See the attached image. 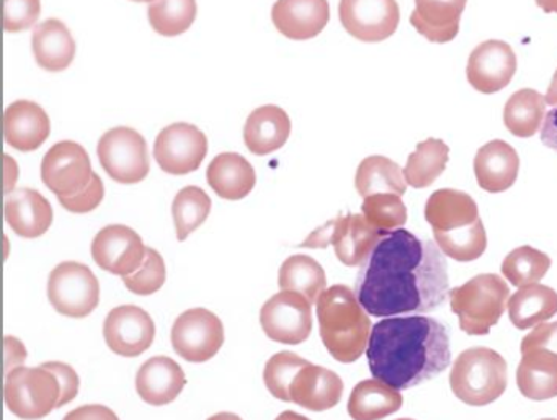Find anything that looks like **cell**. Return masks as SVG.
<instances>
[{"label":"cell","instance_id":"1","mask_svg":"<svg viewBox=\"0 0 557 420\" xmlns=\"http://www.w3.org/2000/svg\"><path fill=\"white\" fill-rule=\"evenodd\" d=\"M435 240L410 231L383 234L358 275V301L374 318L425 314L449 296L448 263Z\"/></svg>","mask_w":557,"mask_h":420},{"label":"cell","instance_id":"2","mask_svg":"<svg viewBox=\"0 0 557 420\" xmlns=\"http://www.w3.org/2000/svg\"><path fill=\"white\" fill-rule=\"evenodd\" d=\"M367 358L373 378L397 391L410 390L451 363L448 329L425 316L383 319L371 329Z\"/></svg>","mask_w":557,"mask_h":420},{"label":"cell","instance_id":"3","mask_svg":"<svg viewBox=\"0 0 557 420\" xmlns=\"http://www.w3.org/2000/svg\"><path fill=\"white\" fill-rule=\"evenodd\" d=\"M425 220L436 246L456 262L478 260L487 249V234L478 203L465 192L442 188L425 203Z\"/></svg>","mask_w":557,"mask_h":420},{"label":"cell","instance_id":"4","mask_svg":"<svg viewBox=\"0 0 557 420\" xmlns=\"http://www.w3.org/2000/svg\"><path fill=\"white\" fill-rule=\"evenodd\" d=\"M319 334L329 354L341 363H354L367 351L371 319L358 301L357 293L334 285L318 301Z\"/></svg>","mask_w":557,"mask_h":420},{"label":"cell","instance_id":"5","mask_svg":"<svg viewBox=\"0 0 557 420\" xmlns=\"http://www.w3.org/2000/svg\"><path fill=\"white\" fill-rule=\"evenodd\" d=\"M449 386L468 406H487L507 390V361L492 348H468L453 363Z\"/></svg>","mask_w":557,"mask_h":420},{"label":"cell","instance_id":"6","mask_svg":"<svg viewBox=\"0 0 557 420\" xmlns=\"http://www.w3.org/2000/svg\"><path fill=\"white\" fill-rule=\"evenodd\" d=\"M510 299V288L495 273H482L449 292V308L468 335H487L500 321Z\"/></svg>","mask_w":557,"mask_h":420},{"label":"cell","instance_id":"7","mask_svg":"<svg viewBox=\"0 0 557 420\" xmlns=\"http://www.w3.org/2000/svg\"><path fill=\"white\" fill-rule=\"evenodd\" d=\"M4 396L14 416L24 420L44 419L60 404L61 384L47 368L18 367L5 376Z\"/></svg>","mask_w":557,"mask_h":420},{"label":"cell","instance_id":"8","mask_svg":"<svg viewBox=\"0 0 557 420\" xmlns=\"http://www.w3.org/2000/svg\"><path fill=\"white\" fill-rule=\"evenodd\" d=\"M383 233L371 226L363 214H345L329 221L311 234L301 247L322 249L332 244L335 256L347 267H361L367 262Z\"/></svg>","mask_w":557,"mask_h":420},{"label":"cell","instance_id":"9","mask_svg":"<svg viewBox=\"0 0 557 420\" xmlns=\"http://www.w3.org/2000/svg\"><path fill=\"white\" fill-rule=\"evenodd\" d=\"M48 299L66 318H87L99 306V280L84 263H60L48 279Z\"/></svg>","mask_w":557,"mask_h":420},{"label":"cell","instance_id":"10","mask_svg":"<svg viewBox=\"0 0 557 420\" xmlns=\"http://www.w3.org/2000/svg\"><path fill=\"white\" fill-rule=\"evenodd\" d=\"M97 155L103 171L119 184H139L151 169L146 139L128 126L107 132L100 138Z\"/></svg>","mask_w":557,"mask_h":420},{"label":"cell","instance_id":"11","mask_svg":"<svg viewBox=\"0 0 557 420\" xmlns=\"http://www.w3.org/2000/svg\"><path fill=\"white\" fill-rule=\"evenodd\" d=\"M171 342L175 354L181 355L184 360L205 363L223 347V322L208 309H188L175 319Z\"/></svg>","mask_w":557,"mask_h":420},{"label":"cell","instance_id":"12","mask_svg":"<svg viewBox=\"0 0 557 420\" xmlns=\"http://www.w3.org/2000/svg\"><path fill=\"white\" fill-rule=\"evenodd\" d=\"M260 324L278 344H302L312 332V305L299 293L282 289L260 309Z\"/></svg>","mask_w":557,"mask_h":420},{"label":"cell","instance_id":"13","mask_svg":"<svg viewBox=\"0 0 557 420\" xmlns=\"http://www.w3.org/2000/svg\"><path fill=\"white\" fill-rule=\"evenodd\" d=\"M94 174L89 155L74 141L57 143L41 162V181L58 198L86 190Z\"/></svg>","mask_w":557,"mask_h":420},{"label":"cell","instance_id":"14","mask_svg":"<svg viewBox=\"0 0 557 420\" xmlns=\"http://www.w3.org/2000/svg\"><path fill=\"white\" fill-rule=\"evenodd\" d=\"M338 17L351 37L380 44L396 34L400 11L396 0H341Z\"/></svg>","mask_w":557,"mask_h":420},{"label":"cell","instance_id":"15","mask_svg":"<svg viewBox=\"0 0 557 420\" xmlns=\"http://www.w3.org/2000/svg\"><path fill=\"white\" fill-rule=\"evenodd\" d=\"M207 152V135L190 123L168 126L159 133L154 143L156 162L171 175H187L198 171Z\"/></svg>","mask_w":557,"mask_h":420},{"label":"cell","instance_id":"16","mask_svg":"<svg viewBox=\"0 0 557 420\" xmlns=\"http://www.w3.org/2000/svg\"><path fill=\"white\" fill-rule=\"evenodd\" d=\"M148 247L132 227L110 224L92 240V257L97 265L112 275H133L146 259Z\"/></svg>","mask_w":557,"mask_h":420},{"label":"cell","instance_id":"17","mask_svg":"<svg viewBox=\"0 0 557 420\" xmlns=\"http://www.w3.org/2000/svg\"><path fill=\"white\" fill-rule=\"evenodd\" d=\"M103 337L110 350L116 355L126 358L139 357L154 342V321L138 306H119L107 316Z\"/></svg>","mask_w":557,"mask_h":420},{"label":"cell","instance_id":"18","mask_svg":"<svg viewBox=\"0 0 557 420\" xmlns=\"http://www.w3.org/2000/svg\"><path fill=\"white\" fill-rule=\"evenodd\" d=\"M517 73V57L510 45L488 40L472 50L466 67L468 83L481 94L500 92Z\"/></svg>","mask_w":557,"mask_h":420},{"label":"cell","instance_id":"19","mask_svg":"<svg viewBox=\"0 0 557 420\" xmlns=\"http://www.w3.org/2000/svg\"><path fill=\"white\" fill-rule=\"evenodd\" d=\"M329 18L327 0H276L272 9L276 30L295 41L311 40L321 35Z\"/></svg>","mask_w":557,"mask_h":420},{"label":"cell","instance_id":"20","mask_svg":"<svg viewBox=\"0 0 557 420\" xmlns=\"http://www.w3.org/2000/svg\"><path fill=\"white\" fill-rule=\"evenodd\" d=\"M344 381L337 373L308 363L302 367L289 386V403L298 404L312 412H324L341 403Z\"/></svg>","mask_w":557,"mask_h":420},{"label":"cell","instance_id":"21","mask_svg":"<svg viewBox=\"0 0 557 420\" xmlns=\"http://www.w3.org/2000/svg\"><path fill=\"white\" fill-rule=\"evenodd\" d=\"M50 133V116L38 103L17 100L5 110V141L17 151H37L45 145Z\"/></svg>","mask_w":557,"mask_h":420},{"label":"cell","instance_id":"22","mask_svg":"<svg viewBox=\"0 0 557 420\" xmlns=\"http://www.w3.org/2000/svg\"><path fill=\"white\" fill-rule=\"evenodd\" d=\"M5 221L17 236L37 239L53 224V207L34 188L12 190L5 198Z\"/></svg>","mask_w":557,"mask_h":420},{"label":"cell","instance_id":"23","mask_svg":"<svg viewBox=\"0 0 557 420\" xmlns=\"http://www.w3.org/2000/svg\"><path fill=\"white\" fill-rule=\"evenodd\" d=\"M185 384L187 378L181 365L164 355L149 358L136 374V391L151 406L174 403L184 391Z\"/></svg>","mask_w":557,"mask_h":420},{"label":"cell","instance_id":"24","mask_svg":"<svg viewBox=\"0 0 557 420\" xmlns=\"http://www.w3.org/2000/svg\"><path fill=\"white\" fill-rule=\"evenodd\" d=\"M520 171V158L508 143L494 139L479 149L474 158V174L479 187L488 194H500L513 187Z\"/></svg>","mask_w":557,"mask_h":420},{"label":"cell","instance_id":"25","mask_svg":"<svg viewBox=\"0 0 557 420\" xmlns=\"http://www.w3.org/2000/svg\"><path fill=\"white\" fill-rule=\"evenodd\" d=\"M468 0H416L410 24L430 44H449L459 34Z\"/></svg>","mask_w":557,"mask_h":420},{"label":"cell","instance_id":"26","mask_svg":"<svg viewBox=\"0 0 557 420\" xmlns=\"http://www.w3.org/2000/svg\"><path fill=\"white\" fill-rule=\"evenodd\" d=\"M292 120L285 110L276 106L260 107L253 110L244 126V143L256 156H267L278 151L288 141Z\"/></svg>","mask_w":557,"mask_h":420},{"label":"cell","instance_id":"27","mask_svg":"<svg viewBox=\"0 0 557 420\" xmlns=\"http://www.w3.org/2000/svg\"><path fill=\"white\" fill-rule=\"evenodd\" d=\"M32 50L41 70L61 73L71 66L76 57V41L63 22L48 18L35 27Z\"/></svg>","mask_w":557,"mask_h":420},{"label":"cell","instance_id":"28","mask_svg":"<svg viewBox=\"0 0 557 420\" xmlns=\"http://www.w3.org/2000/svg\"><path fill=\"white\" fill-rule=\"evenodd\" d=\"M517 386L531 400H547L557 396V354L547 348H531L521 354L517 370Z\"/></svg>","mask_w":557,"mask_h":420},{"label":"cell","instance_id":"29","mask_svg":"<svg viewBox=\"0 0 557 420\" xmlns=\"http://www.w3.org/2000/svg\"><path fill=\"white\" fill-rule=\"evenodd\" d=\"M207 181L218 197L237 201L246 198L256 187V171L252 164L236 152H223L210 162Z\"/></svg>","mask_w":557,"mask_h":420},{"label":"cell","instance_id":"30","mask_svg":"<svg viewBox=\"0 0 557 420\" xmlns=\"http://www.w3.org/2000/svg\"><path fill=\"white\" fill-rule=\"evenodd\" d=\"M508 318L520 331L536 328L557 314V293L549 286H523L508 299Z\"/></svg>","mask_w":557,"mask_h":420},{"label":"cell","instance_id":"31","mask_svg":"<svg viewBox=\"0 0 557 420\" xmlns=\"http://www.w3.org/2000/svg\"><path fill=\"white\" fill-rule=\"evenodd\" d=\"M400 391L383 381H360L348 399V413L354 420H381L396 413L403 407Z\"/></svg>","mask_w":557,"mask_h":420},{"label":"cell","instance_id":"32","mask_svg":"<svg viewBox=\"0 0 557 420\" xmlns=\"http://www.w3.org/2000/svg\"><path fill=\"white\" fill-rule=\"evenodd\" d=\"M355 188L363 198L376 194H394L403 197L407 190L404 171L384 156H370L358 165Z\"/></svg>","mask_w":557,"mask_h":420},{"label":"cell","instance_id":"33","mask_svg":"<svg viewBox=\"0 0 557 420\" xmlns=\"http://www.w3.org/2000/svg\"><path fill=\"white\" fill-rule=\"evenodd\" d=\"M280 289H288L305 296L311 305L319 301L327 286V276L318 260L305 254H296L283 262L278 275Z\"/></svg>","mask_w":557,"mask_h":420},{"label":"cell","instance_id":"34","mask_svg":"<svg viewBox=\"0 0 557 420\" xmlns=\"http://www.w3.org/2000/svg\"><path fill=\"white\" fill-rule=\"evenodd\" d=\"M546 97L536 90H518L505 103V128L518 138H531L541 132L546 119Z\"/></svg>","mask_w":557,"mask_h":420},{"label":"cell","instance_id":"35","mask_svg":"<svg viewBox=\"0 0 557 420\" xmlns=\"http://www.w3.org/2000/svg\"><path fill=\"white\" fill-rule=\"evenodd\" d=\"M449 148L442 139L429 138L419 143L407 159L404 177L412 188H426L445 172Z\"/></svg>","mask_w":557,"mask_h":420},{"label":"cell","instance_id":"36","mask_svg":"<svg viewBox=\"0 0 557 420\" xmlns=\"http://www.w3.org/2000/svg\"><path fill=\"white\" fill-rule=\"evenodd\" d=\"M197 0H154L148 9L149 24L161 37H178L197 18Z\"/></svg>","mask_w":557,"mask_h":420},{"label":"cell","instance_id":"37","mask_svg":"<svg viewBox=\"0 0 557 420\" xmlns=\"http://www.w3.org/2000/svg\"><path fill=\"white\" fill-rule=\"evenodd\" d=\"M211 200L207 192L200 187L182 188L172 205V217H174L177 239L184 243L194 231L210 217Z\"/></svg>","mask_w":557,"mask_h":420},{"label":"cell","instance_id":"38","mask_svg":"<svg viewBox=\"0 0 557 420\" xmlns=\"http://www.w3.org/2000/svg\"><path fill=\"white\" fill-rule=\"evenodd\" d=\"M500 269L511 285L523 288L540 282L549 272L550 257L533 247L521 246L505 257Z\"/></svg>","mask_w":557,"mask_h":420},{"label":"cell","instance_id":"39","mask_svg":"<svg viewBox=\"0 0 557 420\" xmlns=\"http://www.w3.org/2000/svg\"><path fill=\"white\" fill-rule=\"evenodd\" d=\"M361 214L380 233L400 230L407 223V208L403 198L394 194H376L364 198Z\"/></svg>","mask_w":557,"mask_h":420},{"label":"cell","instance_id":"40","mask_svg":"<svg viewBox=\"0 0 557 420\" xmlns=\"http://www.w3.org/2000/svg\"><path fill=\"white\" fill-rule=\"evenodd\" d=\"M309 361L292 351H280L273 355L265 365L263 380H265L267 390L275 396L276 399L289 403V386L295 380L298 371L306 367Z\"/></svg>","mask_w":557,"mask_h":420},{"label":"cell","instance_id":"41","mask_svg":"<svg viewBox=\"0 0 557 420\" xmlns=\"http://www.w3.org/2000/svg\"><path fill=\"white\" fill-rule=\"evenodd\" d=\"M165 279H168V270H165L164 259L158 250L148 247L143 265L133 275L125 276L123 282L135 295L149 296L164 286Z\"/></svg>","mask_w":557,"mask_h":420},{"label":"cell","instance_id":"42","mask_svg":"<svg viewBox=\"0 0 557 420\" xmlns=\"http://www.w3.org/2000/svg\"><path fill=\"white\" fill-rule=\"evenodd\" d=\"M41 0H4V28L9 34L30 30L40 21Z\"/></svg>","mask_w":557,"mask_h":420},{"label":"cell","instance_id":"43","mask_svg":"<svg viewBox=\"0 0 557 420\" xmlns=\"http://www.w3.org/2000/svg\"><path fill=\"white\" fill-rule=\"evenodd\" d=\"M103 197H106V187H103L102 178L94 174L92 182L86 190L74 195V197H60L58 201H60L61 207L66 208L71 213L86 214L99 208Z\"/></svg>","mask_w":557,"mask_h":420},{"label":"cell","instance_id":"44","mask_svg":"<svg viewBox=\"0 0 557 420\" xmlns=\"http://www.w3.org/2000/svg\"><path fill=\"white\" fill-rule=\"evenodd\" d=\"M41 367L50 370L51 373L57 374L58 381L61 384V399L58 407L66 406V404L73 403L79 394L81 381L77 376L76 370L71 365L63 363V361H48V363L41 365Z\"/></svg>","mask_w":557,"mask_h":420},{"label":"cell","instance_id":"45","mask_svg":"<svg viewBox=\"0 0 557 420\" xmlns=\"http://www.w3.org/2000/svg\"><path fill=\"white\" fill-rule=\"evenodd\" d=\"M531 348H547V350H553L557 354V321L543 322V324L536 325V328L521 341V354L531 350Z\"/></svg>","mask_w":557,"mask_h":420},{"label":"cell","instance_id":"46","mask_svg":"<svg viewBox=\"0 0 557 420\" xmlns=\"http://www.w3.org/2000/svg\"><path fill=\"white\" fill-rule=\"evenodd\" d=\"M63 420H120L110 407L102 404H87L71 410Z\"/></svg>","mask_w":557,"mask_h":420},{"label":"cell","instance_id":"47","mask_svg":"<svg viewBox=\"0 0 557 420\" xmlns=\"http://www.w3.org/2000/svg\"><path fill=\"white\" fill-rule=\"evenodd\" d=\"M25 360H27V348L18 338L8 335L5 337V373L22 367Z\"/></svg>","mask_w":557,"mask_h":420},{"label":"cell","instance_id":"48","mask_svg":"<svg viewBox=\"0 0 557 420\" xmlns=\"http://www.w3.org/2000/svg\"><path fill=\"white\" fill-rule=\"evenodd\" d=\"M541 143L557 155V106L546 113V119L541 126Z\"/></svg>","mask_w":557,"mask_h":420},{"label":"cell","instance_id":"49","mask_svg":"<svg viewBox=\"0 0 557 420\" xmlns=\"http://www.w3.org/2000/svg\"><path fill=\"white\" fill-rule=\"evenodd\" d=\"M544 97H546L547 106H557V70L556 73H554L553 81H550L549 89H547V94Z\"/></svg>","mask_w":557,"mask_h":420},{"label":"cell","instance_id":"50","mask_svg":"<svg viewBox=\"0 0 557 420\" xmlns=\"http://www.w3.org/2000/svg\"><path fill=\"white\" fill-rule=\"evenodd\" d=\"M536 5L544 14H557V0H536Z\"/></svg>","mask_w":557,"mask_h":420},{"label":"cell","instance_id":"51","mask_svg":"<svg viewBox=\"0 0 557 420\" xmlns=\"http://www.w3.org/2000/svg\"><path fill=\"white\" fill-rule=\"evenodd\" d=\"M275 420H311L308 417L301 416V413L293 412V410H285V412L280 413Z\"/></svg>","mask_w":557,"mask_h":420},{"label":"cell","instance_id":"52","mask_svg":"<svg viewBox=\"0 0 557 420\" xmlns=\"http://www.w3.org/2000/svg\"><path fill=\"white\" fill-rule=\"evenodd\" d=\"M207 420H243L239 416H236V413L231 412H220L214 413V416H211L210 419Z\"/></svg>","mask_w":557,"mask_h":420},{"label":"cell","instance_id":"53","mask_svg":"<svg viewBox=\"0 0 557 420\" xmlns=\"http://www.w3.org/2000/svg\"><path fill=\"white\" fill-rule=\"evenodd\" d=\"M133 2H154V0H133Z\"/></svg>","mask_w":557,"mask_h":420},{"label":"cell","instance_id":"54","mask_svg":"<svg viewBox=\"0 0 557 420\" xmlns=\"http://www.w3.org/2000/svg\"><path fill=\"white\" fill-rule=\"evenodd\" d=\"M541 420H556V419H541Z\"/></svg>","mask_w":557,"mask_h":420},{"label":"cell","instance_id":"55","mask_svg":"<svg viewBox=\"0 0 557 420\" xmlns=\"http://www.w3.org/2000/svg\"><path fill=\"white\" fill-rule=\"evenodd\" d=\"M397 420H412V419H397Z\"/></svg>","mask_w":557,"mask_h":420}]
</instances>
